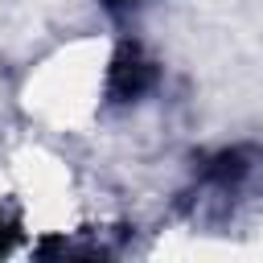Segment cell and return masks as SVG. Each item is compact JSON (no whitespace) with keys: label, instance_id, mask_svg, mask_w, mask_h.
<instances>
[{"label":"cell","instance_id":"2","mask_svg":"<svg viewBox=\"0 0 263 263\" xmlns=\"http://www.w3.org/2000/svg\"><path fill=\"white\" fill-rule=\"evenodd\" d=\"M111 12H123V8H132V4H140V0H103Z\"/></svg>","mask_w":263,"mask_h":263},{"label":"cell","instance_id":"1","mask_svg":"<svg viewBox=\"0 0 263 263\" xmlns=\"http://www.w3.org/2000/svg\"><path fill=\"white\" fill-rule=\"evenodd\" d=\"M156 82V66L140 53V45H123L111 62V78H107V90L115 103H132L140 99L148 86Z\"/></svg>","mask_w":263,"mask_h":263}]
</instances>
